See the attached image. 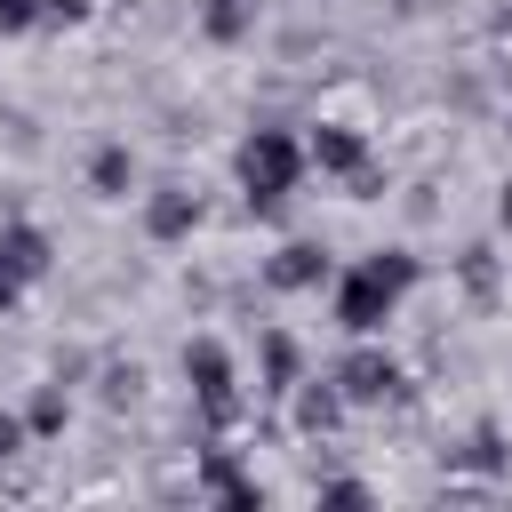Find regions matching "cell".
Returning <instances> with one entry per match:
<instances>
[{
	"label": "cell",
	"mask_w": 512,
	"mask_h": 512,
	"mask_svg": "<svg viewBox=\"0 0 512 512\" xmlns=\"http://www.w3.org/2000/svg\"><path fill=\"white\" fill-rule=\"evenodd\" d=\"M240 176H248V192H256V200H280V192H288V176H296V144L264 128V136L240 152Z\"/></svg>",
	"instance_id": "obj_1"
},
{
	"label": "cell",
	"mask_w": 512,
	"mask_h": 512,
	"mask_svg": "<svg viewBox=\"0 0 512 512\" xmlns=\"http://www.w3.org/2000/svg\"><path fill=\"white\" fill-rule=\"evenodd\" d=\"M400 280H408V264H400V256H392V264H384V256H376V264H368V272H360V280H352V288H344V328H376V320H384V304H392V288H400Z\"/></svg>",
	"instance_id": "obj_2"
},
{
	"label": "cell",
	"mask_w": 512,
	"mask_h": 512,
	"mask_svg": "<svg viewBox=\"0 0 512 512\" xmlns=\"http://www.w3.org/2000/svg\"><path fill=\"white\" fill-rule=\"evenodd\" d=\"M192 376H200V392H208V408H232V384H224V352H192Z\"/></svg>",
	"instance_id": "obj_3"
},
{
	"label": "cell",
	"mask_w": 512,
	"mask_h": 512,
	"mask_svg": "<svg viewBox=\"0 0 512 512\" xmlns=\"http://www.w3.org/2000/svg\"><path fill=\"white\" fill-rule=\"evenodd\" d=\"M312 152H320L328 168H352V160H360V144H352L344 128H320V136H312Z\"/></svg>",
	"instance_id": "obj_4"
},
{
	"label": "cell",
	"mask_w": 512,
	"mask_h": 512,
	"mask_svg": "<svg viewBox=\"0 0 512 512\" xmlns=\"http://www.w3.org/2000/svg\"><path fill=\"white\" fill-rule=\"evenodd\" d=\"M344 384H352L360 400H376V392L392 384V368H384V360H352V368H344Z\"/></svg>",
	"instance_id": "obj_5"
},
{
	"label": "cell",
	"mask_w": 512,
	"mask_h": 512,
	"mask_svg": "<svg viewBox=\"0 0 512 512\" xmlns=\"http://www.w3.org/2000/svg\"><path fill=\"white\" fill-rule=\"evenodd\" d=\"M8 264H16V272H40V264H48V248H40L32 232H8Z\"/></svg>",
	"instance_id": "obj_6"
},
{
	"label": "cell",
	"mask_w": 512,
	"mask_h": 512,
	"mask_svg": "<svg viewBox=\"0 0 512 512\" xmlns=\"http://www.w3.org/2000/svg\"><path fill=\"white\" fill-rule=\"evenodd\" d=\"M120 184H128V152H104L96 160V192H120Z\"/></svg>",
	"instance_id": "obj_7"
},
{
	"label": "cell",
	"mask_w": 512,
	"mask_h": 512,
	"mask_svg": "<svg viewBox=\"0 0 512 512\" xmlns=\"http://www.w3.org/2000/svg\"><path fill=\"white\" fill-rule=\"evenodd\" d=\"M152 224H160V232H184V224H192V208H184V200H160V208H152Z\"/></svg>",
	"instance_id": "obj_8"
},
{
	"label": "cell",
	"mask_w": 512,
	"mask_h": 512,
	"mask_svg": "<svg viewBox=\"0 0 512 512\" xmlns=\"http://www.w3.org/2000/svg\"><path fill=\"white\" fill-rule=\"evenodd\" d=\"M320 264H312V248H288V264H280V280H312Z\"/></svg>",
	"instance_id": "obj_9"
},
{
	"label": "cell",
	"mask_w": 512,
	"mask_h": 512,
	"mask_svg": "<svg viewBox=\"0 0 512 512\" xmlns=\"http://www.w3.org/2000/svg\"><path fill=\"white\" fill-rule=\"evenodd\" d=\"M24 16H32V0H0V24H8V32H16Z\"/></svg>",
	"instance_id": "obj_10"
},
{
	"label": "cell",
	"mask_w": 512,
	"mask_h": 512,
	"mask_svg": "<svg viewBox=\"0 0 512 512\" xmlns=\"http://www.w3.org/2000/svg\"><path fill=\"white\" fill-rule=\"evenodd\" d=\"M16 440H24V432H16V416H0V456H8Z\"/></svg>",
	"instance_id": "obj_11"
},
{
	"label": "cell",
	"mask_w": 512,
	"mask_h": 512,
	"mask_svg": "<svg viewBox=\"0 0 512 512\" xmlns=\"http://www.w3.org/2000/svg\"><path fill=\"white\" fill-rule=\"evenodd\" d=\"M504 224H512V192H504Z\"/></svg>",
	"instance_id": "obj_12"
}]
</instances>
